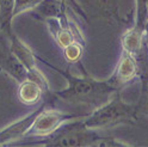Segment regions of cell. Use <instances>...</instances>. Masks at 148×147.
Here are the masks:
<instances>
[{
  "label": "cell",
  "mask_w": 148,
  "mask_h": 147,
  "mask_svg": "<svg viewBox=\"0 0 148 147\" xmlns=\"http://www.w3.org/2000/svg\"><path fill=\"white\" fill-rule=\"evenodd\" d=\"M38 60L42 63H44L45 66H48L55 72H58L59 74H61L68 81V86L64 90L53 91L54 96L58 99H62V100H66V102L75 103V104H85L90 108L96 109L100 105H103L104 103H106L112 97V95L118 91L116 87L111 85V82L108 79L97 80L95 78H92L84 68L82 63L79 65L82 72V76L77 77L72 74L68 68L62 71L56 66L51 65L47 60H44L43 58L38 56Z\"/></svg>",
  "instance_id": "1"
},
{
  "label": "cell",
  "mask_w": 148,
  "mask_h": 147,
  "mask_svg": "<svg viewBox=\"0 0 148 147\" xmlns=\"http://www.w3.org/2000/svg\"><path fill=\"white\" fill-rule=\"evenodd\" d=\"M140 115L142 114L138 103L124 102L121 91H117L106 103L93 109L82 120L86 127L101 132L123 124H135Z\"/></svg>",
  "instance_id": "2"
},
{
  "label": "cell",
  "mask_w": 148,
  "mask_h": 147,
  "mask_svg": "<svg viewBox=\"0 0 148 147\" xmlns=\"http://www.w3.org/2000/svg\"><path fill=\"white\" fill-rule=\"evenodd\" d=\"M84 117L67 121L49 136L31 141L27 145H40L47 147H98L103 134L100 133V131L91 129L86 127L84 120H82Z\"/></svg>",
  "instance_id": "3"
},
{
  "label": "cell",
  "mask_w": 148,
  "mask_h": 147,
  "mask_svg": "<svg viewBox=\"0 0 148 147\" xmlns=\"http://www.w3.org/2000/svg\"><path fill=\"white\" fill-rule=\"evenodd\" d=\"M87 114H69V113L61 111L58 108H55V102L43 99V102L41 104V109L38 114L36 115L32 124L27 129L24 139L21 140L18 144L27 145L31 141L47 137L67 121L84 117Z\"/></svg>",
  "instance_id": "4"
},
{
  "label": "cell",
  "mask_w": 148,
  "mask_h": 147,
  "mask_svg": "<svg viewBox=\"0 0 148 147\" xmlns=\"http://www.w3.org/2000/svg\"><path fill=\"white\" fill-rule=\"evenodd\" d=\"M78 16L73 11L64 12L56 18L47 19V29L58 47L62 50L72 43L86 42L84 32L78 22Z\"/></svg>",
  "instance_id": "5"
},
{
  "label": "cell",
  "mask_w": 148,
  "mask_h": 147,
  "mask_svg": "<svg viewBox=\"0 0 148 147\" xmlns=\"http://www.w3.org/2000/svg\"><path fill=\"white\" fill-rule=\"evenodd\" d=\"M108 80L118 91H122V89L135 81H140V69L136 59L132 54L122 50L115 71Z\"/></svg>",
  "instance_id": "6"
},
{
  "label": "cell",
  "mask_w": 148,
  "mask_h": 147,
  "mask_svg": "<svg viewBox=\"0 0 148 147\" xmlns=\"http://www.w3.org/2000/svg\"><path fill=\"white\" fill-rule=\"evenodd\" d=\"M0 71L10 76L18 84L29 78L27 69L10 49L8 37L0 31Z\"/></svg>",
  "instance_id": "7"
},
{
  "label": "cell",
  "mask_w": 148,
  "mask_h": 147,
  "mask_svg": "<svg viewBox=\"0 0 148 147\" xmlns=\"http://www.w3.org/2000/svg\"><path fill=\"white\" fill-rule=\"evenodd\" d=\"M41 104H38V108H36L30 114L25 115L24 117L21 118V120L8 124L7 127L4 128V129L0 131V146H8V145L18 144L21 140L24 139L27 129L30 128L36 115L40 111Z\"/></svg>",
  "instance_id": "8"
},
{
  "label": "cell",
  "mask_w": 148,
  "mask_h": 147,
  "mask_svg": "<svg viewBox=\"0 0 148 147\" xmlns=\"http://www.w3.org/2000/svg\"><path fill=\"white\" fill-rule=\"evenodd\" d=\"M77 1L87 16L88 13H91L92 16L103 17L117 24L124 23V21L119 16L117 0H77Z\"/></svg>",
  "instance_id": "9"
},
{
  "label": "cell",
  "mask_w": 148,
  "mask_h": 147,
  "mask_svg": "<svg viewBox=\"0 0 148 147\" xmlns=\"http://www.w3.org/2000/svg\"><path fill=\"white\" fill-rule=\"evenodd\" d=\"M68 11H73V10L66 1H63V0H43V1L40 3L34 10L30 11V16L37 21L45 22L47 19L56 18V17L61 16L62 13L68 12Z\"/></svg>",
  "instance_id": "10"
},
{
  "label": "cell",
  "mask_w": 148,
  "mask_h": 147,
  "mask_svg": "<svg viewBox=\"0 0 148 147\" xmlns=\"http://www.w3.org/2000/svg\"><path fill=\"white\" fill-rule=\"evenodd\" d=\"M18 99L27 106H36L43 102L47 96L43 87L37 81L27 78L18 84Z\"/></svg>",
  "instance_id": "11"
},
{
  "label": "cell",
  "mask_w": 148,
  "mask_h": 147,
  "mask_svg": "<svg viewBox=\"0 0 148 147\" xmlns=\"http://www.w3.org/2000/svg\"><path fill=\"white\" fill-rule=\"evenodd\" d=\"M14 10V0H0V31L7 37L13 31L12 19Z\"/></svg>",
  "instance_id": "12"
},
{
  "label": "cell",
  "mask_w": 148,
  "mask_h": 147,
  "mask_svg": "<svg viewBox=\"0 0 148 147\" xmlns=\"http://www.w3.org/2000/svg\"><path fill=\"white\" fill-rule=\"evenodd\" d=\"M85 50H86V42H75L62 49V54L67 62L79 66L81 63V59L85 54Z\"/></svg>",
  "instance_id": "13"
},
{
  "label": "cell",
  "mask_w": 148,
  "mask_h": 147,
  "mask_svg": "<svg viewBox=\"0 0 148 147\" xmlns=\"http://www.w3.org/2000/svg\"><path fill=\"white\" fill-rule=\"evenodd\" d=\"M147 21V0H135V18L133 26L145 31Z\"/></svg>",
  "instance_id": "14"
},
{
  "label": "cell",
  "mask_w": 148,
  "mask_h": 147,
  "mask_svg": "<svg viewBox=\"0 0 148 147\" xmlns=\"http://www.w3.org/2000/svg\"><path fill=\"white\" fill-rule=\"evenodd\" d=\"M42 1L43 0H14L13 16L17 17L18 14L30 12L31 10H34V8Z\"/></svg>",
  "instance_id": "15"
},
{
  "label": "cell",
  "mask_w": 148,
  "mask_h": 147,
  "mask_svg": "<svg viewBox=\"0 0 148 147\" xmlns=\"http://www.w3.org/2000/svg\"><path fill=\"white\" fill-rule=\"evenodd\" d=\"M138 105L141 109V114L148 116V86L146 90L141 91V97L138 99Z\"/></svg>",
  "instance_id": "16"
},
{
  "label": "cell",
  "mask_w": 148,
  "mask_h": 147,
  "mask_svg": "<svg viewBox=\"0 0 148 147\" xmlns=\"http://www.w3.org/2000/svg\"><path fill=\"white\" fill-rule=\"evenodd\" d=\"M145 37H146V43L148 47V0H147V21H146V25H145Z\"/></svg>",
  "instance_id": "17"
}]
</instances>
